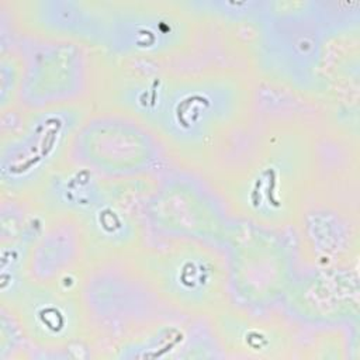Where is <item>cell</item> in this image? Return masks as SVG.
Returning a JSON list of instances; mask_svg holds the SVG:
<instances>
[{"mask_svg": "<svg viewBox=\"0 0 360 360\" xmlns=\"http://www.w3.org/2000/svg\"><path fill=\"white\" fill-rule=\"evenodd\" d=\"M142 269L155 290L173 305L205 314L225 295V273L219 257L198 245H174L143 257Z\"/></svg>", "mask_w": 360, "mask_h": 360, "instance_id": "6da1fadb", "label": "cell"}, {"mask_svg": "<svg viewBox=\"0 0 360 360\" xmlns=\"http://www.w3.org/2000/svg\"><path fill=\"white\" fill-rule=\"evenodd\" d=\"M218 340L225 353L242 359H290L294 335L281 322L228 314L218 322Z\"/></svg>", "mask_w": 360, "mask_h": 360, "instance_id": "7a4b0ae2", "label": "cell"}, {"mask_svg": "<svg viewBox=\"0 0 360 360\" xmlns=\"http://www.w3.org/2000/svg\"><path fill=\"white\" fill-rule=\"evenodd\" d=\"M52 304V300L44 301L31 291L18 300L17 316L24 335L39 350L59 352L77 340L82 322L80 316L69 314L70 302L59 300L56 307Z\"/></svg>", "mask_w": 360, "mask_h": 360, "instance_id": "3957f363", "label": "cell"}]
</instances>
